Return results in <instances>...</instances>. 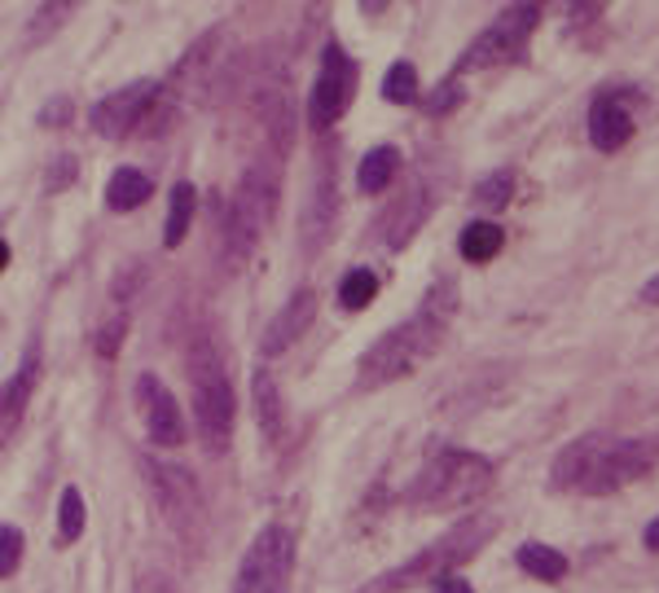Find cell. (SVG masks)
I'll return each mask as SVG.
<instances>
[{
  "mask_svg": "<svg viewBox=\"0 0 659 593\" xmlns=\"http://www.w3.org/2000/svg\"><path fill=\"white\" fill-rule=\"evenodd\" d=\"M84 519H88V510H84L79 488H66L62 506H57V541H75L84 532Z\"/></svg>",
  "mask_w": 659,
  "mask_h": 593,
  "instance_id": "cb8c5ba5",
  "label": "cell"
},
{
  "mask_svg": "<svg viewBox=\"0 0 659 593\" xmlns=\"http://www.w3.org/2000/svg\"><path fill=\"white\" fill-rule=\"evenodd\" d=\"M642 541H647V550H659V519L647 528V537H642Z\"/></svg>",
  "mask_w": 659,
  "mask_h": 593,
  "instance_id": "f546056e",
  "label": "cell"
},
{
  "mask_svg": "<svg viewBox=\"0 0 659 593\" xmlns=\"http://www.w3.org/2000/svg\"><path fill=\"white\" fill-rule=\"evenodd\" d=\"M352 93H356V66L352 57L326 44L322 53V75H317V88H313V101H309V115H313V128H330L343 119V110L352 106Z\"/></svg>",
  "mask_w": 659,
  "mask_h": 593,
  "instance_id": "8fae6325",
  "label": "cell"
},
{
  "mask_svg": "<svg viewBox=\"0 0 659 593\" xmlns=\"http://www.w3.org/2000/svg\"><path fill=\"white\" fill-rule=\"evenodd\" d=\"M18 563H22V532L4 524V528H0V581L13 576Z\"/></svg>",
  "mask_w": 659,
  "mask_h": 593,
  "instance_id": "484cf974",
  "label": "cell"
},
{
  "mask_svg": "<svg viewBox=\"0 0 659 593\" xmlns=\"http://www.w3.org/2000/svg\"><path fill=\"white\" fill-rule=\"evenodd\" d=\"M497 251H501V225L475 220V225L462 229V256H466L471 265H484V260H493Z\"/></svg>",
  "mask_w": 659,
  "mask_h": 593,
  "instance_id": "ffe728a7",
  "label": "cell"
},
{
  "mask_svg": "<svg viewBox=\"0 0 659 593\" xmlns=\"http://www.w3.org/2000/svg\"><path fill=\"white\" fill-rule=\"evenodd\" d=\"M145 198H150V176L137 172V168H119V172L110 176V185H106V203H110L115 212H132V207H141Z\"/></svg>",
  "mask_w": 659,
  "mask_h": 593,
  "instance_id": "e0dca14e",
  "label": "cell"
},
{
  "mask_svg": "<svg viewBox=\"0 0 659 593\" xmlns=\"http://www.w3.org/2000/svg\"><path fill=\"white\" fill-rule=\"evenodd\" d=\"M431 593H475V590H471V581H462V576H440Z\"/></svg>",
  "mask_w": 659,
  "mask_h": 593,
  "instance_id": "83f0119b",
  "label": "cell"
},
{
  "mask_svg": "<svg viewBox=\"0 0 659 593\" xmlns=\"http://www.w3.org/2000/svg\"><path fill=\"white\" fill-rule=\"evenodd\" d=\"M590 141L598 145V150H620V145H629L634 141V115L620 106V101H598L594 110H590Z\"/></svg>",
  "mask_w": 659,
  "mask_h": 593,
  "instance_id": "5bb4252c",
  "label": "cell"
},
{
  "mask_svg": "<svg viewBox=\"0 0 659 593\" xmlns=\"http://www.w3.org/2000/svg\"><path fill=\"white\" fill-rule=\"evenodd\" d=\"M374 295H378V278L369 273V269H352L347 278H343V287H338V303L343 308H369L374 303Z\"/></svg>",
  "mask_w": 659,
  "mask_h": 593,
  "instance_id": "603a6c76",
  "label": "cell"
},
{
  "mask_svg": "<svg viewBox=\"0 0 659 593\" xmlns=\"http://www.w3.org/2000/svg\"><path fill=\"white\" fill-rule=\"evenodd\" d=\"M150 484H154V502L159 510L168 515V524L185 537V532H198L203 528V497H198V484L185 466H168V462H150L145 466Z\"/></svg>",
  "mask_w": 659,
  "mask_h": 593,
  "instance_id": "9c48e42d",
  "label": "cell"
},
{
  "mask_svg": "<svg viewBox=\"0 0 659 593\" xmlns=\"http://www.w3.org/2000/svg\"><path fill=\"white\" fill-rule=\"evenodd\" d=\"M154 101H159V84H154V79H137V84H123L119 93L101 97V101L93 106V128H97V137L119 141V137L137 132V128L150 119Z\"/></svg>",
  "mask_w": 659,
  "mask_h": 593,
  "instance_id": "30bf717a",
  "label": "cell"
},
{
  "mask_svg": "<svg viewBox=\"0 0 659 593\" xmlns=\"http://www.w3.org/2000/svg\"><path fill=\"white\" fill-rule=\"evenodd\" d=\"M453 308H457V295H453L449 282H440L435 291H426L422 308H418L404 325L387 330V334L360 356V369H356L360 387L396 382V378L413 374L426 356H435V347L444 343V330H449V321H453Z\"/></svg>",
  "mask_w": 659,
  "mask_h": 593,
  "instance_id": "7a4b0ae2",
  "label": "cell"
},
{
  "mask_svg": "<svg viewBox=\"0 0 659 593\" xmlns=\"http://www.w3.org/2000/svg\"><path fill=\"white\" fill-rule=\"evenodd\" d=\"M313 316H317V295H313V291H295V295L282 303V312L273 316V325H269V334H264V352H269V356L287 352V347L313 325Z\"/></svg>",
  "mask_w": 659,
  "mask_h": 593,
  "instance_id": "4fadbf2b",
  "label": "cell"
},
{
  "mask_svg": "<svg viewBox=\"0 0 659 593\" xmlns=\"http://www.w3.org/2000/svg\"><path fill=\"white\" fill-rule=\"evenodd\" d=\"M382 97L396 101V106H409V101L418 97V71H413L409 62H396V66L387 71V79H382Z\"/></svg>",
  "mask_w": 659,
  "mask_h": 593,
  "instance_id": "d4e9b609",
  "label": "cell"
},
{
  "mask_svg": "<svg viewBox=\"0 0 659 593\" xmlns=\"http://www.w3.org/2000/svg\"><path fill=\"white\" fill-rule=\"evenodd\" d=\"M484 207H501L506 198H510V172H497V176H488L484 185H479V194H475Z\"/></svg>",
  "mask_w": 659,
  "mask_h": 593,
  "instance_id": "4316f807",
  "label": "cell"
},
{
  "mask_svg": "<svg viewBox=\"0 0 659 593\" xmlns=\"http://www.w3.org/2000/svg\"><path fill=\"white\" fill-rule=\"evenodd\" d=\"M291 568H295V541L287 528L273 524L251 541L234 593H291Z\"/></svg>",
  "mask_w": 659,
  "mask_h": 593,
  "instance_id": "ba28073f",
  "label": "cell"
},
{
  "mask_svg": "<svg viewBox=\"0 0 659 593\" xmlns=\"http://www.w3.org/2000/svg\"><path fill=\"white\" fill-rule=\"evenodd\" d=\"M493 479H497V471H493L488 457L466 453V449H444L409 484V506L413 510H435V515L466 510L471 502H479L493 488Z\"/></svg>",
  "mask_w": 659,
  "mask_h": 593,
  "instance_id": "277c9868",
  "label": "cell"
},
{
  "mask_svg": "<svg viewBox=\"0 0 659 593\" xmlns=\"http://www.w3.org/2000/svg\"><path fill=\"white\" fill-rule=\"evenodd\" d=\"M190 396H194V422H198L203 449L207 453H225L229 440H234L238 400H234V382H229L225 356H220V347L212 338H198L190 347Z\"/></svg>",
  "mask_w": 659,
  "mask_h": 593,
  "instance_id": "5b68a950",
  "label": "cell"
},
{
  "mask_svg": "<svg viewBox=\"0 0 659 593\" xmlns=\"http://www.w3.org/2000/svg\"><path fill=\"white\" fill-rule=\"evenodd\" d=\"M9 265V247H4V238H0V269Z\"/></svg>",
  "mask_w": 659,
  "mask_h": 593,
  "instance_id": "1f68e13d",
  "label": "cell"
},
{
  "mask_svg": "<svg viewBox=\"0 0 659 593\" xmlns=\"http://www.w3.org/2000/svg\"><path fill=\"white\" fill-rule=\"evenodd\" d=\"M251 387H256V422H260L264 440H269V444H278L282 422H287V413H282V391H278V382H273V374H269V369H260Z\"/></svg>",
  "mask_w": 659,
  "mask_h": 593,
  "instance_id": "9a60e30c",
  "label": "cell"
},
{
  "mask_svg": "<svg viewBox=\"0 0 659 593\" xmlns=\"http://www.w3.org/2000/svg\"><path fill=\"white\" fill-rule=\"evenodd\" d=\"M145 593H172V590H168V585H150Z\"/></svg>",
  "mask_w": 659,
  "mask_h": 593,
  "instance_id": "d6a6232c",
  "label": "cell"
},
{
  "mask_svg": "<svg viewBox=\"0 0 659 593\" xmlns=\"http://www.w3.org/2000/svg\"><path fill=\"white\" fill-rule=\"evenodd\" d=\"M396 168H400V154H396L391 145L369 150V154L360 159V168H356V185H360V194H382V190L391 185Z\"/></svg>",
  "mask_w": 659,
  "mask_h": 593,
  "instance_id": "2e32d148",
  "label": "cell"
},
{
  "mask_svg": "<svg viewBox=\"0 0 659 593\" xmlns=\"http://www.w3.org/2000/svg\"><path fill=\"white\" fill-rule=\"evenodd\" d=\"M493 537H497V519H493V515H475V519L449 528V532H444L440 541H431L426 550H418V554H413L409 563H400L396 572L369 581L365 590H356V593H404V590H418V585H431V581H440V576H453V572H457L462 563H471Z\"/></svg>",
  "mask_w": 659,
  "mask_h": 593,
  "instance_id": "3957f363",
  "label": "cell"
},
{
  "mask_svg": "<svg viewBox=\"0 0 659 593\" xmlns=\"http://www.w3.org/2000/svg\"><path fill=\"white\" fill-rule=\"evenodd\" d=\"M79 4H84V0H44V4L35 9V18H31L26 35H31V40H48L53 31H62V26L79 13Z\"/></svg>",
  "mask_w": 659,
  "mask_h": 593,
  "instance_id": "7402d4cb",
  "label": "cell"
},
{
  "mask_svg": "<svg viewBox=\"0 0 659 593\" xmlns=\"http://www.w3.org/2000/svg\"><path fill=\"white\" fill-rule=\"evenodd\" d=\"M278 212V176L264 168H251L234 194V207L225 216V256L229 269H242L247 256L256 251V242L264 238V229L273 225Z\"/></svg>",
  "mask_w": 659,
  "mask_h": 593,
  "instance_id": "8992f818",
  "label": "cell"
},
{
  "mask_svg": "<svg viewBox=\"0 0 659 593\" xmlns=\"http://www.w3.org/2000/svg\"><path fill=\"white\" fill-rule=\"evenodd\" d=\"M194 207H198V194H194V185H176L172 190V203H168V229H163V242L168 247H181L185 242V234H190V225H194Z\"/></svg>",
  "mask_w": 659,
  "mask_h": 593,
  "instance_id": "d6986e66",
  "label": "cell"
},
{
  "mask_svg": "<svg viewBox=\"0 0 659 593\" xmlns=\"http://www.w3.org/2000/svg\"><path fill=\"white\" fill-rule=\"evenodd\" d=\"M642 303H659V278H651V282L642 287Z\"/></svg>",
  "mask_w": 659,
  "mask_h": 593,
  "instance_id": "f1b7e54d",
  "label": "cell"
},
{
  "mask_svg": "<svg viewBox=\"0 0 659 593\" xmlns=\"http://www.w3.org/2000/svg\"><path fill=\"white\" fill-rule=\"evenodd\" d=\"M360 9H365V13H382V9H387V0H360Z\"/></svg>",
  "mask_w": 659,
  "mask_h": 593,
  "instance_id": "4dcf8cb0",
  "label": "cell"
},
{
  "mask_svg": "<svg viewBox=\"0 0 659 593\" xmlns=\"http://www.w3.org/2000/svg\"><path fill=\"white\" fill-rule=\"evenodd\" d=\"M519 568L528 576H537V581H563L568 576V559L559 550H550V546H537V541H528L519 550Z\"/></svg>",
  "mask_w": 659,
  "mask_h": 593,
  "instance_id": "44dd1931",
  "label": "cell"
},
{
  "mask_svg": "<svg viewBox=\"0 0 659 593\" xmlns=\"http://www.w3.org/2000/svg\"><path fill=\"white\" fill-rule=\"evenodd\" d=\"M659 449L651 440H620V435H585L568 444L554 462V488L563 493H585V497H607L629 488L656 466Z\"/></svg>",
  "mask_w": 659,
  "mask_h": 593,
  "instance_id": "6da1fadb",
  "label": "cell"
},
{
  "mask_svg": "<svg viewBox=\"0 0 659 593\" xmlns=\"http://www.w3.org/2000/svg\"><path fill=\"white\" fill-rule=\"evenodd\" d=\"M541 9L532 0H519L515 9H506L497 22H488L479 31V40L466 48L462 57V71H488V66H501V62H515L523 48H528V35L537 26Z\"/></svg>",
  "mask_w": 659,
  "mask_h": 593,
  "instance_id": "52a82bcc",
  "label": "cell"
},
{
  "mask_svg": "<svg viewBox=\"0 0 659 593\" xmlns=\"http://www.w3.org/2000/svg\"><path fill=\"white\" fill-rule=\"evenodd\" d=\"M31 382H35V365L26 360L22 374L0 387V440L18 427V418H22V409H26V396H31Z\"/></svg>",
  "mask_w": 659,
  "mask_h": 593,
  "instance_id": "ac0fdd59",
  "label": "cell"
},
{
  "mask_svg": "<svg viewBox=\"0 0 659 593\" xmlns=\"http://www.w3.org/2000/svg\"><path fill=\"white\" fill-rule=\"evenodd\" d=\"M137 409H141V422H145L150 444H159V449L185 444V413H181L176 396L163 387V378H154V374H141V378H137Z\"/></svg>",
  "mask_w": 659,
  "mask_h": 593,
  "instance_id": "7c38bea8",
  "label": "cell"
}]
</instances>
